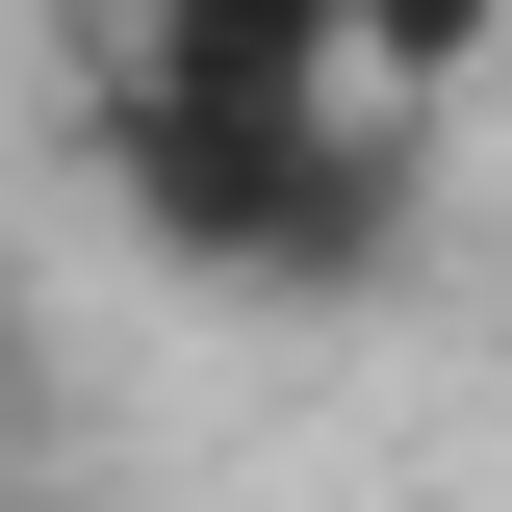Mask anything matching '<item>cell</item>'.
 Masks as SVG:
<instances>
[{"label":"cell","mask_w":512,"mask_h":512,"mask_svg":"<svg viewBox=\"0 0 512 512\" xmlns=\"http://www.w3.org/2000/svg\"><path fill=\"white\" fill-rule=\"evenodd\" d=\"M77 180L180 256L205 308H384V282H410V231H436L410 103H205V77H154V52H103Z\"/></svg>","instance_id":"obj_1"},{"label":"cell","mask_w":512,"mask_h":512,"mask_svg":"<svg viewBox=\"0 0 512 512\" xmlns=\"http://www.w3.org/2000/svg\"><path fill=\"white\" fill-rule=\"evenodd\" d=\"M128 52L205 103H359V0H128Z\"/></svg>","instance_id":"obj_2"},{"label":"cell","mask_w":512,"mask_h":512,"mask_svg":"<svg viewBox=\"0 0 512 512\" xmlns=\"http://www.w3.org/2000/svg\"><path fill=\"white\" fill-rule=\"evenodd\" d=\"M487 77H512V0H359V103L436 128V103H487Z\"/></svg>","instance_id":"obj_3"},{"label":"cell","mask_w":512,"mask_h":512,"mask_svg":"<svg viewBox=\"0 0 512 512\" xmlns=\"http://www.w3.org/2000/svg\"><path fill=\"white\" fill-rule=\"evenodd\" d=\"M26 384H52V333H26V282H0V436H26Z\"/></svg>","instance_id":"obj_4"},{"label":"cell","mask_w":512,"mask_h":512,"mask_svg":"<svg viewBox=\"0 0 512 512\" xmlns=\"http://www.w3.org/2000/svg\"><path fill=\"white\" fill-rule=\"evenodd\" d=\"M0 512H52V487H0Z\"/></svg>","instance_id":"obj_5"}]
</instances>
